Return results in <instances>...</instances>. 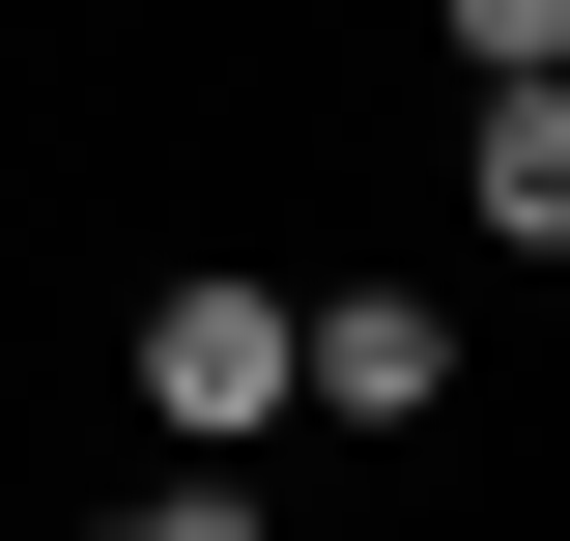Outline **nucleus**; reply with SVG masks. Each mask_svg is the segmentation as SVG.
Returning <instances> with one entry per match:
<instances>
[{"mask_svg":"<svg viewBox=\"0 0 570 541\" xmlns=\"http://www.w3.org/2000/svg\"><path fill=\"white\" fill-rule=\"evenodd\" d=\"M142 427H171V456H257L285 427V285H171V314H142Z\"/></svg>","mask_w":570,"mask_h":541,"instance_id":"nucleus-1","label":"nucleus"},{"mask_svg":"<svg viewBox=\"0 0 570 541\" xmlns=\"http://www.w3.org/2000/svg\"><path fill=\"white\" fill-rule=\"evenodd\" d=\"M285 400L314 427H428L456 400V314H428V285H314V314H285Z\"/></svg>","mask_w":570,"mask_h":541,"instance_id":"nucleus-2","label":"nucleus"},{"mask_svg":"<svg viewBox=\"0 0 570 541\" xmlns=\"http://www.w3.org/2000/svg\"><path fill=\"white\" fill-rule=\"evenodd\" d=\"M456 171H485V228H513V257H542V228H570V86L513 58V86H485V142H456Z\"/></svg>","mask_w":570,"mask_h":541,"instance_id":"nucleus-3","label":"nucleus"},{"mask_svg":"<svg viewBox=\"0 0 570 541\" xmlns=\"http://www.w3.org/2000/svg\"><path fill=\"white\" fill-rule=\"evenodd\" d=\"M428 29H456L485 86H513V58H570V0H428Z\"/></svg>","mask_w":570,"mask_h":541,"instance_id":"nucleus-4","label":"nucleus"},{"mask_svg":"<svg viewBox=\"0 0 570 541\" xmlns=\"http://www.w3.org/2000/svg\"><path fill=\"white\" fill-rule=\"evenodd\" d=\"M86 541H257V484H142V513H86Z\"/></svg>","mask_w":570,"mask_h":541,"instance_id":"nucleus-5","label":"nucleus"}]
</instances>
